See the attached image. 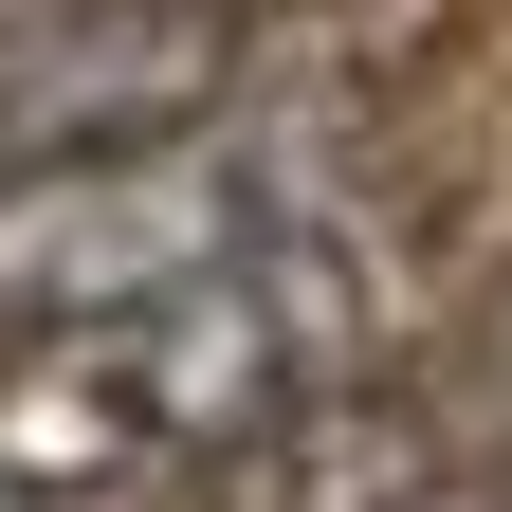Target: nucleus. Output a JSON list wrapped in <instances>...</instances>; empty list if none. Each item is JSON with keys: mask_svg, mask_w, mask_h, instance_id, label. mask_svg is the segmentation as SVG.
<instances>
[{"mask_svg": "<svg viewBox=\"0 0 512 512\" xmlns=\"http://www.w3.org/2000/svg\"><path fill=\"white\" fill-rule=\"evenodd\" d=\"M220 19H238V0H220Z\"/></svg>", "mask_w": 512, "mask_h": 512, "instance_id": "obj_4", "label": "nucleus"}, {"mask_svg": "<svg viewBox=\"0 0 512 512\" xmlns=\"http://www.w3.org/2000/svg\"><path fill=\"white\" fill-rule=\"evenodd\" d=\"M238 92L220 0H0V202L128 147H183Z\"/></svg>", "mask_w": 512, "mask_h": 512, "instance_id": "obj_3", "label": "nucleus"}, {"mask_svg": "<svg viewBox=\"0 0 512 512\" xmlns=\"http://www.w3.org/2000/svg\"><path fill=\"white\" fill-rule=\"evenodd\" d=\"M311 238L293 220V165L275 147H220V128H183V147H128V165H74V183H19L0 202V330H92V311H147L183 275H238V256Z\"/></svg>", "mask_w": 512, "mask_h": 512, "instance_id": "obj_2", "label": "nucleus"}, {"mask_svg": "<svg viewBox=\"0 0 512 512\" xmlns=\"http://www.w3.org/2000/svg\"><path fill=\"white\" fill-rule=\"evenodd\" d=\"M348 366V275L330 238H275L238 275H183L147 311L0 348V476L19 494H147V476H238L275 421L330 403Z\"/></svg>", "mask_w": 512, "mask_h": 512, "instance_id": "obj_1", "label": "nucleus"}]
</instances>
